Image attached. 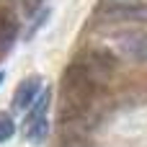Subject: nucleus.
<instances>
[{
	"mask_svg": "<svg viewBox=\"0 0 147 147\" xmlns=\"http://www.w3.org/2000/svg\"><path fill=\"white\" fill-rule=\"evenodd\" d=\"M98 88H101V83L88 72V67L80 59L72 62L65 70L62 83H59V121L62 124L80 121L90 111V103H93V96Z\"/></svg>",
	"mask_w": 147,
	"mask_h": 147,
	"instance_id": "nucleus-1",
	"label": "nucleus"
},
{
	"mask_svg": "<svg viewBox=\"0 0 147 147\" xmlns=\"http://www.w3.org/2000/svg\"><path fill=\"white\" fill-rule=\"evenodd\" d=\"M116 49H119L121 57H127L132 62H140V65H147V34L145 31H129V34L116 36Z\"/></svg>",
	"mask_w": 147,
	"mask_h": 147,
	"instance_id": "nucleus-2",
	"label": "nucleus"
},
{
	"mask_svg": "<svg viewBox=\"0 0 147 147\" xmlns=\"http://www.w3.org/2000/svg\"><path fill=\"white\" fill-rule=\"evenodd\" d=\"M39 93H41V78L39 75H31V78L21 80L16 93H13V103H10L13 114H26L28 106L39 98Z\"/></svg>",
	"mask_w": 147,
	"mask_h": 147,
	"instance_id": "nucleus-3",
	"label": "nucleus"
},
{
	"mask_svg": "<svg viewBox=\"0 0 147 147\" xmlns=\"http://www.w3.org/2000/svg\"><path fill=\"white\" fill-rule=\"evenodd\" d=\"M101 18H106V21L147 23V5H132V3H127V0H116V5L101 8Z\"/></svg>",
	"mask_w": 147,
	"mask_h": 147,
	"instance_id": "nucleus-4",
	"label": "nucleus"
},
{
	"mask_svg": "<svg viewBox=\"0 0 147 147\" xmlns=\"http://www.w3.org/2000/svg\"><path fill=\"white\" fill-rule=\"evenodd\" d=\"M18 18L10 8L0 5V59L8 57V52L13 49L16 39H18Z\"/></svg>",
	"mask_w": 147,
	"mask_h": 147,
	"instance_id": "nucleus-5",
	"label": "nucleus"
},
{
	"mask_svg": "<svg viewBox=\"0 0 147 147\" xmlns=\"http://www.w3.org/2000/svg\"><path fill=\"white\" fill-rule=\"evenodd\" d=\"M49 103H52V93H49V88H47V90H41L39 98L28 106V114H26V121H23V132L31 129V127H36V124H41V121H47Z\"/></svg>",
	"mask_w": 147,
	"mask_h": 147,
	"instance_id": "nucleus-6",
	"label": "nucleus"
},
{
	"mask_svg": "<svg viewBox=\"0 0 147 147\" xmlns=\"http://www.w3.org/2000/svg\"><path fill=\"white\" fill-rule=\"evenodd\" d=\"M16 134V121L8 114H0V142H8Z\"/></svg>",
	"mask_w": 147,
	"mask_h": 147,
	"instance_id": "nucleus-7",
	"label": "nucleus"
},
{
	"mask_svg": "<svg viewBox=\"0 0 147 147\" xmlns=\"http://www.w3.org/2000/svg\"><path fill=\"white\" fill-rule=\"evenodd\" d=\"M62 147H93V145H90L85 137H80V134H72V137H70V140H67Z\"/></svg>",
	"mask_w": 147,
	"mask_h": 147,
	"instance_id": "nucleus-8",
	"label": "nucleus"
},
{
	"mask_svg": "<svg viewBox=\"0 0 147 147\" xmlns=\"http://www.w3.org/2000/svg\"><path fill=\"white\" fill-rule=\"evenodd\" d=\"M0 83H3V75H0Z\"/></svg>",
	"mask_w": 147,
	"mask_h": 147,
	"instance_id": "nucleus-9",
	"label": "nucleus"
}]
</instances>
